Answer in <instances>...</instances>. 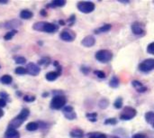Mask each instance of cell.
<instances>
[{"mask_svg":"<svg viewBox=\"0 0 154 138\" xmlns=\"http://www.w3.org/2000/svg\"><path fill=\"white\" fill-rule=\"evenodd\" d=\"M30 116V110L26 108H23L21 110V112L14 118L12 119L9 124H8V127L9 128H14V129H16L19 128L23 124V122L27 119V118Z\"/></svg>","mask_w":154,"mask_h":138,"instance_id":"1","label":"cell"},{"mask_svg":"<svg viewBox=\"0 0 154 138\" xmlns=\"http://www.w3.org/2000/svg\"><path fill=\"white\" fill-rule=\"evenodd\" d=\"M32 29L38 32H44L48 33H53L58 31L59 26L55 24L45 22V21H41L37 22L32 25Z\"/></svg>","mask_w":154,"mask_h":138,"instance_id":"2","label":"cell"},{"mask_svg":"<svg viewBox=\"0 0 154 138\" xmlns=\"http://www.w3.org/2000/svg\"><path fill=\"white\" fill-rule=\"evenodd\" d=\"M67 103V99L63 95H55L51 100L50 107L53 110H59L65 107Z\"/></svg>","mask_w":154,"mask_h":138,"instance_id":"3","label":"cell"},{"mask_svg":"<svg viewBox=\"0 0 154 138\" xmlns=\"http://www.w3.org/2000/svg\"><path fill=\"white\" fill-rule=\"evenodd\" d=\"M95 58L102 63H107L109 62L112 58H113V53L108 51V50H100L98 52H96L95 54Z\"/></svg>","mask_w":154,"mask_h":138,"instance_id":"4","label":"cell"},{"mask_svg":"<svg viewBox=\"0 0 154 138\" xmlns=\"http://www.w3.org/2000/svg\"><path fill=\"white\" fill-rule=\"evenodd\" d=\"M77 7L81 13L89 14L95 10V4L90 1H80L78 3Z\"/></svg>","mask_w":154,"mask_h":138,"instance_id":"5","label":"cell"},{"mask_svg":"<svg viewBox=\"0 0 154 138\" xmlns=\"http://www.w3.org/2000/svg\"><path fill=\"white\" fill-rule=\"evenodd\" d=\"M137 112H136V109L132 108V107H125L123 110V112L121 113V116H120V118L121 120H125V121H128V120H131L133 119L135 116H136Z\"/></svg>","mask_w":154,"mask_h":138,"instance_id":"6","label":"cell"},{"mask_svg":"<svg viewBox=\"0 0 154 138\" xmlns=\"http://www.w3.org/2000/svg\"><path fill=\"white\" fill-rule=\"evenodd\" d=\"M60 39L62 41L70 42H73L75 40L76 33L70 29H64V30L61 31V33L60 34Z\"/></svg>","mask_w":154,"mask_h":138,"instance_id":"7","label":"cell"},{"mask_svg":"<svg viewBox=\"0 0 154 138\" xmlns=\"http://www.w3.org/2000/svg\"><path fill=\"white\" fill-rule=\"evenodd\" d=\"M139 70L143 72H149L154 70V59H146L139 65Z\"/></svg>","mask_w":154,"mask_h":138,"instance_id":"8","label":"cell"},{"mask_svg":"<svg viewBox=\"0 0 154 138\" xmlns=\"http://www.w3.org/2000/svg\"><path fill=\"white\" fill-rule=\"evenodd\" d=\"M26 71L27 73L31 76H38L41 72V68L34 62H29L26 66Z\"/></svg>","mask_w":154,"mask_h":138,"instance_id":"9","label":"cell"},{"mask_svg":"<svg viewBox=\"0 0 154 138\" xmlns=\"http://www.w3.org/2000/svg\"><path fill=\"white\" fill-rule=\"evenodd\" d=\"M62 113H63L64 117L69 120H74L77 118V114H76L73 107H71V106L64 107L62 109Z\"/></svg>","mask_w":154,"mask_h":138,"instance_id":"10","label":"cell"},{"mask_svg":"<svg viewBox=\"0 0 154 138\" xmlns=\"http://www.w3.org/2000/svg\"><path fill=\"white\" fill-rule=\"evenodd\" d=\"M132 31L134 34L136 35H142L144 33V28H143V25L139 23V22H134L132 24Z\"/></svg>","mask_w":154,"mask_h":138,"instance_id":"11","label":"cell"},{"mask_svg":"<svg viewBox=\"0 0 154 138\" xmlns=\"http://www.w3.org/2000/svg\"><path fill=\"white\" fill-rule=\"evenodd\" d=\"M60 72H61V69H60V67L59 66V67H58V71H50V72L46 73V75H45V79H46L48 81H50V82L54 81V80H56L59 78V76H60Z\"/></svg>","mask_w":154,"mask_h":138,"instance_id":"12","label":"cell"},{"mask_svg":"<svg viewBox=\"0 0 154 138\" xmlns=\"http://www.w3.org/2000/svg\"><path fill=\"white\" fill-rule=\"evenodd\" d=\"M95 43H96V39L92 35L86 36L81 42V44L85 47H92V46H94Z\"/></svg>","mask_w":154,"mask_h":138,"instance_id":"13","label":"cell"},{"mask_svg":"<svg viewBox=\"0 0 154 138\" xmlns=\"http://www.w3.org/2000/svg\"><path fill=\"white\" fill-rule=\"evenodd\" d=\"M5 138H20V133L14 128H7L5 133Z\"/></svg>","mask_w":154,"mask_h":138,"instance_id":"14","label":"cell"},{"mask_svg":"<svg viewBox=\"0 0 154 138\" xmlns=\"http://www.w3.org/2000/svg\"><path fill=\"white\" fill-rule=\"evenodd\" d=\"M132 85L133 87L136 89V91L140 92V93H143L147 90V88L141 82L138 80H133L132 81Z\"/></svg>","mask_w":154,"mask_h":138,"instance_id":"15","label":"cell"},{"mask_svg":"<svg viewBox=\"0 0 154 138\" xmlns=\"http://www.w3.org/2000/svg\"><path fill=\"white\" fill-rule=\"evenodd\" d=\"M19 16L23 20H30L33 17V13L28 9H23L20 12Z\"/></svg>","mask_w":154,"mask_h":138,"instance_id":"16","label":"cell"},{"mask_svg":"<svg viewBox=\"0 0 154 138\" xmlns=\"http://www.w3.org/2000/svg\"><path fill=\"white\" fill-rule=\"evenodd\" d=\"M22 23L16 19L14 20H11V21H8L6 24H5V28H8V29H11V30H15V28L19 25H21Z\"/></svg>","mask_w":154,"mask_h":138,"instance_id":"17","label":"cell"},{"mask_svg":"<svg viewBox=\"0 0 154 138\" xmlns=\"http://www.w3.org/2000/svg\"><path fill=\"white\" fill-rule=\"evenodd\" d=\"M39 127H40V124L38 122H30L26 125L25 129L30 132H34V131L38 130Z\"/></svg>","mask_w":154,"mask_h":138,"instance_id":"18","label":"cell"},{"mask_svg":"<svg viewBox=\"0 0 154 138\" xmlns=\"http://www.w3.org/2000/svg\"><path fill=\"white\" fill-rule=\"evenodd\" d=\"M66 3L67 2L65 0H54L49 5H47V6L48 7H61V6H64Z\"/></svg>","mask_w":154,"mask_h":138,"instance_id":"19","label":"cell"},{"mask_svg":"<svg viewBox=\"0 0 154 138\" xmlns=\"http://www.w3.org/2000/svg\"><path fill=\"white\" fill-rule=\"evenodd\" d=\"M0 82L4 85H10L13 82V78H12V76H10L8 74L3 75L0 78Z\"/></svg>","mask_w":154,"mask_h":138,"instance_id":"20","label":"cell"},{"mask_svg":"<svg viewBox=\"0 0 154 138\" xmlns=\"http://www.w3.org/2000/svg\"><path fill=\"white\" fill-rule=\"evenodd\" d=\"M70 136L73 138H81L83 136V131L81 129H79V128H76V129H73L72 131H70Z\"/></svg>","mask_w":154,"mask_h":138,"instance_id":"21","label":"cell"},{"mask_svg":"<svg viewBox=\"0 0 154 138\" xmlns=\"http://www.w3.org/2000/svg\"><path fill=\"white\" fill-rule=\"evenodd\" d=\"M111 24H104V25H102L101 27H99L97 30H96L95 31V33H106V32H108L110 29H111Z\"/></svg>","mask_w":154,"mask_h":138,"instance_id":"22","label":"cell"},{"mask_svg":"<svg viewBox=\"0 0 154 138\" xmlns=\"http://www.w3.org/2000/svg\"><path fill=\"white\" fill-rule=\"evenodd\" d=\"M145 120L149 124H152V125L154 123V112H152V111L147 112L145 114Z\"/></svg>","mask_w":154,"mask_h":138,"instance_id":"23","label":"cell"},{"mask_svg":"<svg viewBox=\"0 0 154 138\" xmlns=\"http://www.w3.org/2000/svg\"><path fill=\"white\" fill-rule=\"evenodd\" d=\"M16 33H17V31H16V30H10L9 32H7V33L5 34L4 39H5V41H9V40H11Z\"/></svg>","mask_w":154,"mask_h":138,"instance_id":"24","label":"cell"},{"mask_svg":"<svg viewBox=\"0 0 154 138\" xmlns=\"http://www.w3.org/2000/svg\"><path fill=\"white\" fill-rule=\"evenodd\" d=\"M109 85H110V87H112V88H114V89L117 88V87L119 86V80H118V78H117L116 76H114V77L111 79Z\"/></svg>","mask_w":154,"mask_h":138,"instance_id":"25","label":"cell"},{"mask_svg":"<svg viewBox=\"0 0 154 138\" xmlns=\"http://www.w3.org/2000/svg\"><path fill=\"white\" fill-rule=\"evenodd\" d=\"M14 72H15V74H17V75H24V74L27 73V71H26V68L22 67V66H19V67L15 68Z\"/></svg>","mask_w":154,"mask_h":138,"instance_id":"26","label":"cell"},{"mask_svg":"<svg viewBox=\"0 0 154 138\" xmlns=\"http://www.w3.org/2000/svg\"><path fill=\"white\" fill-rule=\"evenodd\" d=\"M86 117L91 122H96L97 120V113H88L86 115Z\"/></svg>","mask_w":154,"mask_h":138,"instance_id":"27","label":"cell"},{"mask_svg":"<svg viewBox=\"0 0 154 138\" xmlns=\"http://www.w3.org/2000/svg\"><path fill=\"white\" fill-rule=\"evenodd\" d=\"M99 107H100V108H102V109H105V108H106L107 107H108V105H109V101L106 99H101L100 101H99Z\"/></svg>","mask_w":154,"mask_h":138,"instance_id":"28","label":"cell"},{"mask_svg":"<svg viewBox=\"0 0 154 138\" xmlns=\"http://www.w3.org/2000/svg\"><path fill=\"white\" fill-rule=\"evenodd\" d=\"M14 61H15V63L16 64H19V65H23V64L26 63V59L24 57H23V56H17V57H15Z\"/></svg>","mask_w":154,"mask_h":138,"instance_id":"29","label":"cell"},{"mask_svg":"<svg viewBox=\"0 0 154 138\" xmlns=\"http://www.w3.org/2000/svg\"><path fill=\"white\" fill-rule=\"evenodd\" d=\"M114 106L116 109H120L122 107H123V99L122 98H118L116 99L115 103H114Z\"/></svg>","mask_w":154,"mask_h":138,"instance_id":"30","label":"cell"},{"mask_svg":"<svg viewBox=\"0 0 154 138\" xmlns=\"http://www.w3.org/2000/svg\"><path fill=\"white\" fill-rule=\"evenodd\" d=\"M88 138H106V136L102 133H91L88 135Z\"/></svg>","mask_w":154,"mask_h":138,"instance_id":"31","label":"cell"},{"mask_svg":"<svg viewBox=\"0 0 154 138\" xmlns=\"http://www.w3.org/2000/svg\"><path fill=\"white\" fill-rule=\"evenodd\" d=\"M23 99L24 102H33L35 100V96H32V95H25V96H23Z\"/></svg>","mask_w":154,"mask_h":138,"instance_id":"32","label":"cell"},{"mask_svg":"<svg viewBox=\"0 0 154 138\" xmlns=\"http://www.w3.org/2000/svg\"><path fill=\"white\" fill-rule=\"evenodd\" d=\"M116 123H117V120H116V118H107V119L105 121V124H106V125H111V126L116 125Z\"/></svg>","mask_w":154,"mask_h":138,"instance_id":"33","label":"cell"},{"mask_svg":"<svg viewBox=\"0 0 154 138\" xmlns=\"http://www.w3.org/2000/svg\"><path fill=\"white\" fill-rule=\"evenodd\" d=\"M50 62V59L49 58H42V59H41L39 61H38V64H40V65H48V63Z\"/></svg>","mask_w":154,"mask_h":138,"instance_id":"34","label":"cell"},{"mask_svg":"<svg viewBox=\"0 0 154 138\" xmlns=\"http://www.w3.org/2000/svg\"><path fill=\"white\" fill-rule=\"evenodd\" d=\"M94 73H95V75H97V76L98 78H100V79H105V78H106V74H105V72L102 71H95Z\"/></svg>","mask_w":154,"mask_h":138,"instance_id":"35","label":"cell"},{"mask_svg":"<svg viewBox=\"0 0 154 138\" xmlns=\"http://www.w3.org/2000/svg\"><path fill=\"white\" fill-rule=\"evenodd\" d=\"M147 52H148V53L154 55V42H151V43L148 45V47H147Z\"/></svg>","mask_w":154,"mask_h":138,"instance_id":"36","label":"cell"},{"mask_svg":"<svg viewBox=\"0 0 154 138\" xmlns=\"http://www.w3.org/2000/svg\"><path fill=\"white\" fill-rule=\"evenodd\" d=\"M0 98L3 99H5V100H6V101H9L10 100L9 99V95L6 92H5V91H1L0 92Z\"/></svg>","mask_w":154,"mask_h":138,"instance_id":"37","label":"cell"},{"mask_svg":"<svg viewBox=\"0 0 154 138\" xmlns=\"http://www.w3.org/2000/svg\"><path fill=\"white\" fill-rule=\"evenodd\" d=\"M6 104H7V101L0 98V108H5V107L6 106Z\"/></svg>","mask_w":154,"mask_h":138,"instance_id":"38","label":"cell"},{"mask_svg":"<svg viewBox=\"0 0 154 138\" xmlns=\"http://www.w3.org/2000/svg\"><path fill=\"white\" fill-rule=\"evenodd\" d=\"M132 138H146L143 134H135Z\"/></svg>","mask_w":154,"mask_h":138,"instance_id":"39","label":"cell"},{"mask_svg":"<svg viewBox=\"0 0 154 138\" xmlns=\"http://www.w3.org/2000/svg\"><path fill=\"white\" fill-rule=\"evenodd\" d=\"M75 21V15H71L70 18L69 19V25H72V24L74 23Z\"/></svg>","mask_w":154,"mask_h":138,"instance_id":"40","label":"cell"},{"mask_svg":"<svg viewBox=\"0 0 154 138\" xmlns=\"http://www.w3.org/2000/svg\"><path fill=\"white\" fill-rule=\"evenodd\" d=\"M81 70L83 71V72H84L85 74H87V73H88V71H90V69H89V68H86V67H83V68H82Z\"/></svg>","mask_w":154,"mask_h":138,"instance_id":"41","label":"cell"},{"mask_svg":"<svg viewBox=\"0 0 154 138\" xmlns=\"http://www.w3.org/2000/svg\"><path fill=\"white\" fill-rule=\"evenodd\" d=\"M7 3H8V1H7V0H0V4H2V5L7 4Z\"/></svg>","mask_w":154,"mask_h":138,"instance_id":"42","label":"cell"},{"mask_svg":"<svg viewBox=\"0 0 154 138\" xmlns=\"http://www.w3.org/2000/svg\"><path fill=\"white\" fill-rule=\"evenodd\" d=\"M3 116H4V111H3L2 108H0V118H2Z\"/></svg>","mask_w":154,"mask_h":138,"instance_id":"43","label":"cell"},{"mask_svg":"<svg viewBox=\"0 0 154 138\" xmlns=\"http://www.w3.org/2000/svg\"><path fill=\"white\" fill-rule=\"evenodd\" d=\"M59 24H60V25H64V24H65V22H64L63 20H60V21H59Z\"/></svg>","mask_w":154,"mask_h":138,"instance_id":"44","label":"cell"},{"mask_svg":"<svg viewBox=\"0 0 154 138\" xmlns=\"http://www.w3.org/2000/svg\"><path fill=\"white\" fill-rule=\"evenodd\" d=\"M41 14H42V15H46V12H45V10H42V11H41Z\"/></svg>","mask_w":154,"mask_h":138,"instance_id":"45","label":"cell"},{"mask_svg":"<svg viewBox=\"0 0 154 138\" xmlns=\"http://www.w3.org/2000/svg\"><path fill=\"white\" fill-rule=\"evenodd\" d=\"M110 138H119V137H117V136H111Z\"/></svg>","mask_w":154,"mask_h":138,"instance_id":"46","label":"cell"},{"mask_svg":"<svg viewBox=\"0 0 154 138\" xmlns=\"http://www.w3.org/2000/svg\"><path fill=\"white\" fill-rule=\"evenodd\" d=\"M152 127H153V128H154V123H153V124H152Z\"/></svg>","mask_w":154,"mask_h":138,"instance_id":"47","label":"cell"},{"mask_svg":"<svg viewBox=\"0 0 154 138\" xmlns=\"http://www.w3.org/2000/svg\"><path fill=\"white\" fill-rule=\"evenodd\" d=\"M0 68H1V67H0Z\"/></svg>","mask_w":154,"mask_h":138,"instance_id":"48","label":"cell"}]
</instances>
